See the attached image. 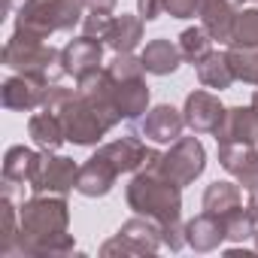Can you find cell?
<instances>
[{"label":"cell","instance_id":"obj_1","mask_svg":"<svg viewBox=\"0 0 258 258\" xmlns=\"http://www.w3.org/2000/svg\"><path fill=\"white\" fill-rule=\"evenodd\" d=\"M19 240L13 246V255H37V258H58L73 252V234H67L70 225V207L64 195H34L19 210Z\"/></svg>","mask_w":258,"mask_h":258},{"label":"cell","instance_id":"obj_2","mask_svg":"<svg viewBox=\"0 0 258 258\" xmlns=\"http://www.w3.org/2000/svg\"><path fill=\"white\" fill-rule=\"evenodd\" d=\"M127 207L137 216H146L161 225V240L170 252L185 246V225H182V188L167 182L158 170H137L124 191Z\"/></svg>","mask_w":258,"mask_h":258},{"label":"cell","instance_id":"obj_3","mask_svg":"<svg viewBox=\"0 0 258 258\" xmlns=\"http://www.w3.org/2000/svg\"><path fill=\"white\" fill-rule=\"evenodd\" d=\"M82 19V0H25L16 10L13 34L28 40H49L55 31H73Z\"/></svg>","mask_w":258,"mask_h":258},{"label":"cell","instance_id":"obj_4","mask_svg":"<svg viewBox=\"0 0 258 258\" xmlns=\"http://www.w3.org/2000/svg\"><path fill=\"white\" fill-rule=\"evenodd\" d=\"M4 64L16 73L43 79V82H58L67 70H64V55L52 46H46V40H28L13 34L4 46Z\"/></svg>","mask_w":258,"mask_h":258},{"label":"cell","instance_id":"obj_5","mask_svg":"<svg viewBox=\"0 0 258 258\" xmlns=\"http://www.w3.org/2000/svg\"><path fill=\"white\" fill-rule=\"evenodd\" d=\"M161 246H164L161 225L146 216H134L118 228V234L112 240H106L100 246V255H106V258L109 255H155Z\"/></svg>","mask_w":258,"mask_h":258},{"label":"cell","instance_id":"obj_6","mask_svg":"<svg viewBox=\"0 0 258 258\" xmlns=\"http://www.w3.org/2000/svg\"><path fill=\"white\" fill-rule=\"evenodd\" d=\"M204 167H207V152L198 137H179L170 146V152H164L158 161V173L179 188L191 185L204 173Z\"/></svg>","mask_w":258,"mask_h":258},{"label":"cell","instance_id":"obj_7","mask_svg":"<svg viewBox=\"0 0 258 258\" xmlns=\"http://www.w3.org/2000/svg\"><path fill=\"white\" fill-rule=\"evenodd\" d=\"M100 85H103L115 112L124 121H134L149 109V85H146L143 76H115L103 67L100 70Z\"/></svg>","mask_w":258,"mask_h":258},{"label":"cell","instance_id":"obj_8","mask_svg":"<svg viewBox=\"0 0 258 258\" xmlns=\"http://www.w3.org/2000/svg\"><path fill=\"white\" fill-rule=\"evenodd\" d=\"M61 55H64V70L76 79V85L103 70V40H97V37L82 34V37L70 40L61 49Z\"/></svg>","mask_w":258,"mask_h":258},{"label":"cell","instance_id":"obj_9","mask_svg":"<svg viewBox=\"0 0 258 258\" xmlns=\"http://www.w3.org/2000/svg\"><path fill=\"white\" fill-rule=\"evenodd\" d=\"M76 176H79V167L73 164V158L43 152L40 170L31 182V191L34 195H67L70 188H76Z\"/></svg>","mask_w":258,"mask_h":258},{"label":"cell","instance_id":"obj_10","mask_svg":"<svg viewBox=\"0 0 258 258\" xmlns=\"http://www.w3.org/2000/svg\"><path fill=\"white\" fill-rule=\"evenodd\" d=\"M219 164L246 188H258V140L255 143H219Z\"/></svg>","mask_w":258,"mask_h":258},{"label":"cell","instance_id":"obj_11","mask_svg":"<svg viewBox=\"0 0 258 258\" xmlns=\"http://www.w3.org/2000/svg\"><path fill=\"white\" fill-rule=\"evenodd\" d=\"M121 173H118V167L97 149L82 167H79V176H76V191L82 195V198H103V195H109L112 191V185H115V179H118Z\"/></svg>","mask_w":258,"mask_h":258},{"label":"cell","instance_id":"obj_12","mask_svg":"<svg viewBox=\"0 0 258 258\" xmlns=\"http://www.w3.org/2000/svg\"><path fill=\"white\" fill-rule=\"evenodd\" d=\"M49 85H52V82H43V79L16 73V76H10V79L4 82V88H0V100H4L7 109L31 112V109H37V106H43Z\"/></svg>","mask_w":258,"mask_h":258},{"label":"cell","instance_id":"obj_13","mask_svg":"<svg viewBox=\"0 0 258 258\" xmlns=\"http://www.w3.org/2000/svg\"><path fill=\"white\" fill-rule=\"evenodd\" d=\"M182 115H185V124L191 127V134H216V127L225 118V106L210 91H191L185 97Z\"/></svg>","mask_w":258,"mask_h":258},{"label":"cell","instance_id":"obj_14","mask_svg":"<svg viewBox=\"0 0 258 258\" xmlns=\"http://www.w3.org/2000/svg\"><path fill=\"white\" fill-rule=\"evenodd\" d=\"M182 127H185V115L170 103H158L146 109V118L140 121V134L152 143H176L182 137Z\"/></svg>","mask_w":258,"mask_h":258},{"label":"cell","instance_id":"obj_15","mask_svg":"<svg viewBox=\"0 0 258 258\" xmlns=\"http://www.w3.org/2000/svg\"><path fill=\"white\" fill-rule=\"evenodd\" d=\"M43 155L28 149V146H10L4 155V195H10L16 185H28L34 182L37 170H40Z\"/></svg>","mask_w":258,"mask_h":258},{"label":"cell","instance_id":"obj_16","mask_svg":"<svg viewBox=\"0 0 258 258\" xmlns=\"http://www.w3.org/2000/svg\"><path fill=\"white\" fill-rule=\"evenodd\" d=\"M237 13H240V0H204V7H201V28L213 40L231 43Z\"/></svg>","mask_w":258,"mask_h":258},{"label":"cell","instance_id":"obj_17","mask_svg":"<svg viewBox=\"0 0 258 258\" xmlns=\"http://www.w3.org/2000/svg\"><path fill=\"white\" fill-rule=\"evenodd\" d=\"M258 118L252 106H228L222 124L216 127V143H255Z\"/></svg>","mask_w":258,"mask_h":258},{"label":"cell","instance_id":"obj_18","mask_svg":"<svg viewBox=\"0 0 258 258\" xmlns=\"http://www.w3.org/2000/svg\"><path fill=\"white\" fill-rule=\"evenodd\" d=\"M228 240V234H225V222H222V216H213V213H201V216H195L188 225H185V243L195 249V252H213V249H219L222 243Z\"/></svg>","mask_w":258,"mask_h":258},{"label":"cell","instance_id":"obj_19","mask_svg":"<svg viewBox=\"0 0 258 258\" xmlns=\"http://www.w3.org/2000/svg\"><path fill=\"white\" fill-rule=\"evenodd\" d=\"M100 152L118 167V173H137L146 167V155L149 149L137 140V137H121V140H112L106 146H100Z\"/></svg>","mask_w":258,"mask_h":258},{"label":"cell","instance_id":"obj_20","mask_svg":"<svg viewBox=\"0 0 258 258\" xmlns=\"http://www.w3.org/2000/svg\"><path fill=\"white\" fill-rule=\"evenodd\" d=\"M143 40V19L140 16H112V28L106 34V46L115 52V55H124V52H134Z\"/></svg>","mask_w":258,"mask_h":258},{"label":"cell","instance_id":"obj_21","mask_svg":"<svg viewBox=\"0 0 258 258\" xmlns=\"http://www.w3.org/2000/svg\"><path fill=\"white\" fill-rule=\"evenodd\" d=\"M140 58H143L146 73H152V76H170L182 64V52L170 40H152V43H146V49L140 52Z\"/></svg>","mask_w":258,"mask_h":258},{"label":"cell","instance_id":"obj_22","mask_svg":"<svg viewBox=\"0 0 258 258\" xmlns=\"http://www.w3.org/2000/svg\"><path fill=\"white\" fill-rule=\"evenodd\" d=\"M28 134H31L34 146H37V149H43V152H55V149L67 140L61 118H58L55 112H49V109H43V112L31 115V121H28Z\"/></svg>","mask_w":258,"mask_h":258},{"label":"cell","instance_id":"obj_23","mask_svg":"<svg viewBox=\"0 0 258 258\" xmlns=\"http://www.w3.org/2000/svg\"><path fill=\"white\" fill-rule=\"evenodd\" d=\"M198 67V79L204 88H213V91H225L237 82L234 70H231V61H228V52H210Z\"/></svg>","mask_w":258,"mask_h":258},{"label":"cell","instance_id":"obj_24","mask_svg":"<svg viewBox=\"0 0 258 258\" xmlns=\"http://www.w3.org/2000/svg\"><path fill=\"white\" fill-rule=\"evenodd\" d=\"M204 210L213 216H228L234 210L243 207V195H240V182H213L204 191Z\"/></svg>","mask_w":258,"mask_h":258},{"label":"cell","instance_id":"obj_25","mask_svg":"<svg viewBox=\"0 0 258 258\" xmlns=\"http://www.w3.org/2000/svg\"><path fill=\"white\" fill-rule=\"evenodd\" d=\"M179 52H182V61L201 64V61L213 52V37H210L204 28H185V31L179 34Z\"/></svg>","mask_w":258,"mask_h":258},{"label":"cell","instance_id":"obj_26","mask_svg":"<svg viewBox=\"0 0 258 258\" xmlns=\"http://www.w3.org/2000/svg\"><path fill=\"white\" fill-rule=\"evenodd\" d=\"M228 61H231V70L240 82L258 85V46H231Z\"/></svg>","mask_w":258,"mask_h":258},{"label":"cell","instance_id":"obj_27","mask_svg":"<svg viewBox=\"0 0 258 258\" xmlns=\"http://www.w3.org/2000/svg\"><path fill=\"white\" fill-rule=\"evenodd\" d=\"M19 231H22V222H19V213L10 201V195L0 198V255H13V246L19 240Z\"/></svg>","mask_w":258,"mask_h":258},{"label":"cell","instance_id":"obj_28","mask_svg":"<svg viewBox=\"0 0 258 258\" xmlns=\"http://www.w3.org/2000/svg\"><path fill=\"white\" fill-rule=\"evenodd\" d=\"M228 46H258V10H240Z\"/></svg>","mask_w":258,"mask_h":258},{"label":"cell","instance_id":"obj_29","mask_svg":"<svg viewBox=\"0 0 258 258\" xmlns=\"http://www.w3.org/2000/svg\"><path fill=\"white\" fill-rule=\"evenodd\" d=\"M222 222H225V234H228L231 243H243V240L255 237V225H252V219H249V213L243 207L228 213V216H222Z\"/></svg>","mask_w":258,"mask_h":258},{"label":"cell","instance_id":"obj_30","mask_svg":"<svg viewBox=\"0 0 258 258\" xmlns=\"http://www.w3.org/2000/svg\"><path fill=\"white\" fill-rule=\"evenodd\" d=\"M109 28H112V16H106V13H91V16L82 19V34H85V37L106 40Z\"/></svg>","mask_w":258,"mask_h":258},{"label":"cell","instance_id":"obj_31","mask_svg":"<svg viewBox=\"0 0 258 258\" xmlns=\"http://www.w3.org/2000/svg\"><path fill=\"white\" fill-rule=\"evenodd\" d=\"M204 0H164V13H170L173 19H195L201 16Z\"/></svg>","mask_w":258,"mask_h":258},{"label":"cell","instance_id":"obj_32","mask_svg":"<svg viewBox=\"0 0 258 258\" xmlns=\"http://www.w3.org/2000/svg\"><path fill=\"white\" fill-rule=\"evenodd\" d=\"M164 13V0H137V16L143 22H155Z\"/></svg>","mask_w":258,"mask_h":258},{"label":"cell","instance_id":"obj_33","mask_svg":"<svg viewBox=\"0 0 258 258\" xmlns=\"http://www.w3.org/2000/svg\"><path fill=\"white\" fill-rule=\"evenodd\" d=\"M115 4H118V0H82V7L88 13H106V16L115 10Z\"/></svg>","mask_w":258,"mask_h":258},{"label":"cell","instance_id":"obj_34","mask_svg":"<svg viewBox=\"0 0 258 258\" xmlns=\"http://www.w3.org/2000/svg\"><path fill=\"white\" fill-rule=\"evenodd\" d=\"M246 213H249V219H252V225H255V234H258V188H252V191H249Z\"/></svg>","mask_w":258,"mask_h":258},{"label":"cell","instance_id":"obj_35","mask_svg":"<svg viewBox=\"0 0 258 258\" xmlns=\"http://www.w3.org/2000/svg\"><path fill=\"white\" fill-rule=\"evenodd\" d=\"M249 106H252V112H255V118H258V91L252 94V103H249Z\"/></svg>","mask_w":258,"mask_h":258},{"label":"cell","instance_id":"obj_36","mask_svg":"<svg viewBox=\"0 0 258 258\" xmlns=\"http://www.w3.org/2000/svg\"><path fill=\"white\" fill-rule=\"evenodd\" d=\"M25 4V0H7V10H19Z\"/></svg>","mask_w":258,"mask_h":258},{"label":"cell","instance_id":"obj_37","mask_svg":"<svg viewBox=\"0 0 258 258\" xmlns=\"http://www.w3.org/2000/svg\"><path fill=\"white\" fill-rule=\"evenodd\" d=\"M255 249H258V234H255Z\"/></svg>","mask_w":258,"mask_h":258},{"label":"cell","instance_id":"obj_38","mask_svg":"<svg viewBox=\"0 0 258 258\" xmlns=\"http://www.w3.org/2000/svg\"><path fill=\"white\" fill-rule=\"evenodd\" d=\"M240 4H243V0H240Z\"/></svg>","mask_w":258,"mask_h":258}]
</instances>
